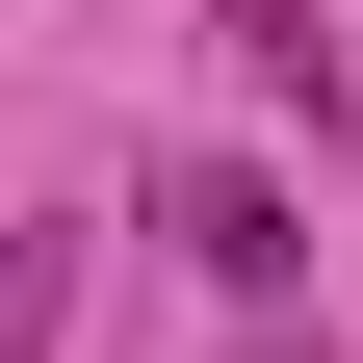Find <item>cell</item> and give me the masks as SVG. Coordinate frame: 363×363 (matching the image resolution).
<instances>
[{
	"label": "cell",
	"mask_w": 363,
	"mask_h": 363,
	"mask_svg": "<svg viewBox=\"0 0 363 363\" xmlns=\"http://www.w3.org/2000/svg\"><path fill=\"white\" fill-rule=\"evenodd\" d=\"M156 234L208 259V286H234V311H286V286H311V208H286V182H259V156H156Z\"/></svg>",
	"instance_id": "cell-1"
},
{
	"label": "cell",
	"mask_w": 363,
	"mask_h": 363,
	"mask_svg": "<svg viewBox=\"0 0 363 363\" xmlns=\"http://www.w3.org/2000/svg\"><path fill=\"white\" fill-rule=\"evenodd\" d=\"M208 52H234L259 104H311V130H337V0H208Z\"/></svg>",
	"instance_id": "cell-2"
},
{
	"label": "cell",
	"mask_w": 363,
	"mask_h": 363,
	"mask_svg": "<svg viewBox=\"0 0 363 363\" xmlns=\"http://www.w3.org/2000/svg\"><path fill=\"white\" fill-rule=\"evenodd\" d=\"M78 337V234H0V363H52Z\"/></svg>",
	"instance_id": "cell-3"
},
{
	"label": "cell",
	"mask_w": 363,
	"mask_h": 363,
	"mask_svg": "<svg viewBox=\"0 0 363 363\" xmlns=\"http://www.w3.org/2000/svg\"><path fill=\"white\" fill-rule=\"evenodd\" d=\"M234 363H337V337H311V311H234Z\"/></svg>",
	"instance_id": "cell-4"
}]
</instances>
